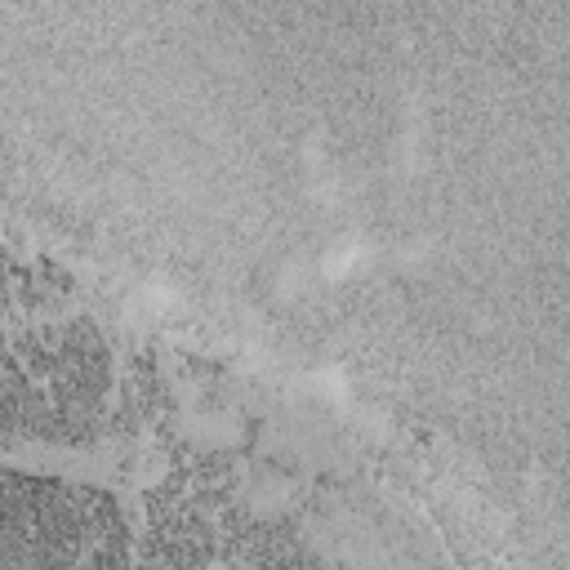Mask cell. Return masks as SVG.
Here are the masks:
<instances>
[{"label":"cell","mask_w":570,"mask_h":570,"mask_svg":"<svg viewBox=\"0 0 570 570\" xmlns=\"http://www.w3.org/2000/svg\"><path fill=\"white\" fill-rule=\"evenodd\" d=\"M147 534L151 570H227L240 539L232 525L227 490L209 472L174 476L169 490L156 494Z\"/></svg>","instance_id":"7a4b0ae2"},{"label":"cell","mask_w":570,"mask_h":570,"mask_svg":"<svg viewBox=\"0 0 570 570\" xmlns=\"http://www.w3.org/2000/svg\"><path fill=\"white\" fill-rule=\"evenodd\" d=\"M13 570H129V539L102 494L36 481L13 503Z\"/></svg>","instance_id":"6da1fadb"},{"label":"cell","mask_w":570,"mask_h":570,"mask_svg":"<svg viewBox=\"0 0 570 570\" xmlns=\"http://www.w3.org/2000/svg\"><path fill=\"white\" fill-rule=\"evenodd\" d=\"M107 352L85 325H53L31 338V396L36 432L71 436L94 423L107 396Z\"/></svg>","instance_id":"3957f363"}]
</instances>
